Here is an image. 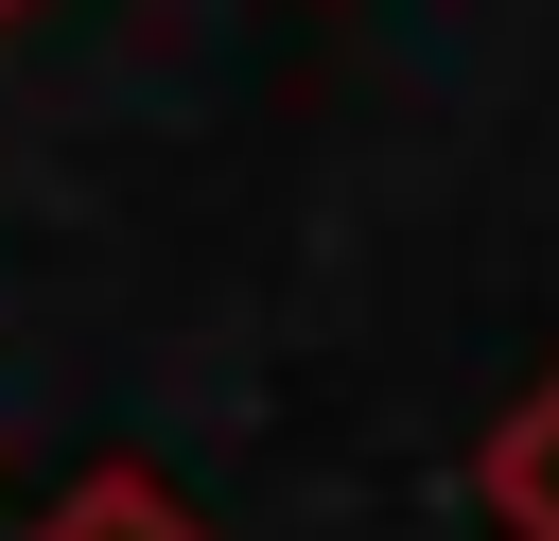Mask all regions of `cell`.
<instances>
[{"mask_svg": "<svg viewBox=\"0 0 559 541\" xmlns=\"http://www.w3.org/2000/svg\"><path fill=\"white\" fill-rule=\"evenodd\" d=\"M0 17H17V0H0Z\"/></svg>", "mask_w": 559, "mask_h": 541, "instance_id": "obj_3", "label": "cell"}, {"mask_svg": "<svg viewBox=\"0 0 559 541\" xmlns=\"http://www.w3.org/2000/svg\"><path fill=\"white\" fill-rule=\"evenodd\" d=\"M472 506L507 524V541H559V366L489 419V454H472Z\"/></svg>", "mask_w": 559, "mask_h": 541, "instance_id": "obj_1", "label": "cell"}, {"mask_svg": "<svg viewBox=\"0 0 559 541\" xmlns=\"http://www.w3.org/2000/svg\"><path fill=\"white\" fill-rule=\"evenodd\" d=\"M35 541H210V524H192V506H175L157 471H70Z\"/></svg>", "mask_w": 559, "mask_h": 541, "instance_id": "obj_2", "label": "cell"}]
</instances>
